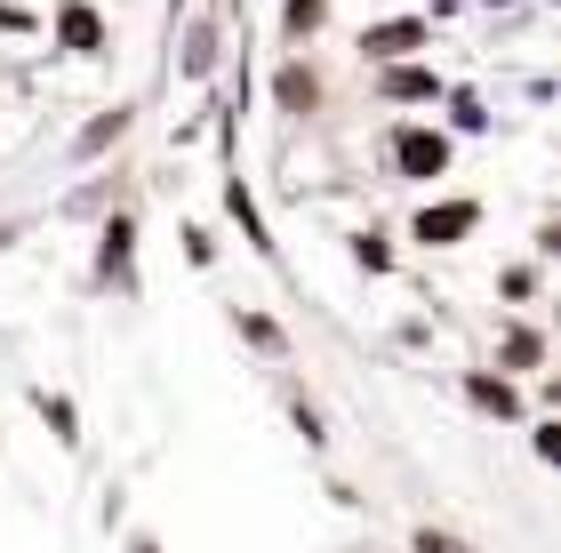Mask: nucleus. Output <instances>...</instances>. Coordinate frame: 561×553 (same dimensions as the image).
<instances>
[{
	"instance_id": "423d86ee",
	"label": "nucleus",
	"mask_w": 561,
	"mask_h": 553,
	"mask_svg": "<svg viewBox=\"0 0 561 553\" xmlns=\"http://www.w3.org/2000/svg\"><path fill=\"white\" fill-rule=\"evenodd\" d=\"M273 113H289V120H313L321 113V72L305 65V48H289V57L273 65Z\"/></svg>"
},
{
	"instance_id": "a211bd4d",
	"label": "nucleus",
	"mask_w": 561,
	"mask_h": 553,
	"mask_svg": "<svg viewBox=\"0 0 561 553\" xmlns=\"http://www.w3.org/2000/svg\"><path fill=\"white\" fill-rule=\"evenodd\" d=\"M185 257H193V265H217V241H209V224H185Z\"/></svg>"
},
{
	"instance_id": "9b49d317",
	"label": "nucleus",
	"mask_w": 561,
	"mask_h": 553,
	"mask_svg": "<svg viewBox=\"0 0 561 553\" xmlns=\"http://www.w3.org/2000/svg\"><path fill=\"white\" fill-rule=\"evenodd\" d=\"M129 129H137V105H105V113H96L81 137H72V169H81V161H96V153H113V145L129 137Z\"/></svg>"
},
{
	"instance_id": "9d476101",
	"label": "nucleus",
	"mask_w": 561,
	"mask_h": 553,
	"mask_svg": "<svg viewBox=\"0 0 561 553\" xmlns=\"http://www.w3.org/2000/svg\"><path fill=\"white\" fill-rule=\"evenodd\" d=\"M217 48H225V16L209 9V16H193V24H185V57H176V81H209V72H217Z\"/></svg>"
},
{
	"instance_id": "39448f33",
	"label": "nucleus",
	"mask_w": 561,
	"mask_h": 553,
	"mask_svg": "<svg viewBox=\"0 0 561 553\" xmlns=\"http://www.w3.org/2000/svg\"><path fill=\"white\" fill-rule=\"evenodd\" d=\"M425 48H433L425 16H377V24H362V65H401V57H425Z\"/></svg>"
},
{
	"instance_id": "6ab92c4d",
	"label": "nucleus",
	"mask_w": 561,
	"mask_h": 553,
	"mask_svg": "<svg viewBox=\"0 0 561 553\" xmlns=\"http://www.w3.org/2000/svg\"><path fill=\"white\" fill-rule=\"evenodd\" d=\"M449 105H457L449 120H457V129H466V137H473V129H490V113H481V105H473V96H449Z\"/></svg>"
},
{
	"instance_id": "f03ea898",
	"label": "nucleus",
	"mask_w": 561,
	"mask_h": 553,
	"mask_svg": "<svg viewBox=\"0 0 561 553\" xmlns=\"http://www.w3.org/2000/svg\"><path fill=\"white\" fill-rule=\"evenodd\" d=\"M96 281L121 289V297H137V209H113L105 224H96Z\"/></svg>"
},
{
	"instance_id": "6e6552de",
	"label": "nucleus",
	"mask_w": 561,
	"mask_h": 553,
	"mask_svg": "<svg viewBox=\"0 0 561 553\" xmlns=\"http://www.w3.org/2000/svg\"><path fill=\"white\" fill-rule=\"evenodd\" d=\"M466 410L473 417H497V425H522L529 401H522V385L505 369H466Z\"/></svg>"
},
{
	"instance_id": "f257e3e1",
	"label": "nucleus",
	"mask_w": 561,
	"mask_h": 553,
	"mask_svg": "<svg viewBox=\"0 0 561 553\" xmlns=\"http://www.w3.org/2000/svg\"><path fill=\"white\" fill-rule=\"evenodd\" d=\"M386 161L401 185H442L457 169V137L442 129V120H393L386 129Z\"/></svg>"
},
{
	"instance_id": "aec40b11",
	"label": "nucleus",
	"mask_w": 561,
	"mask_h": 553,
	"mask_svg": "<svg viewBox=\"0 0 561 553\" xmlns=\"http://www.w3.org/2000/svg\"><path fill=\"white\" fill-rule=\"evenodd\" d=\"M9 241H16V224H0V249H9Z\"/></svg>"
},
{
	"instance_id": "ddd939ff",
	"label": "nucleus",
	"mask_w": 561,
	"mask_h": 553,
	"mask_svg": "<svg viewBox=\"0 0 561 553\" xmlns=\"http://www.w3.org/2000/svg\"><path fill=\"white\" fill-rule=\"evenodd\" d=\"M337 0H280V48H305V41H321V24Z\"/></svg>"
},
{
	"instance_id": "f3484780",
	"label": "nucleus",
	"mask_w": 561,
	"mask_h": 553,
	"mask_svg": "<svg viewBox=\"0 0 561 553\" xmlns=\"http://www.w3.org/2000/svg\"><path fill=\"white\" fill-rule=\"evenodd\" d=\"M410 545H417V553H473L466 538H449V530H433V521H425V530H417Z\"/></svg>"
},
{
	"instance_id": "0eeeda50",
	"label": "nucleus",
	"mask_w": 561,
	"mask_h": 553,
	"mask_svg": "<svg viewBox=\"0 0 561 553\" xmlns=\"http://www.w3.org/2000/svg\"><path fill=\"white\" fill-rule=\"evenodd\" d=\"M377 96H386V105H442V96H449V81H442L433 65L401 57V65H377Z\"/></svg>"
},
{
	"instance_id": "20e7f679",
	"label": "nucleus",
	"mask_w": 561,
	"mask_h": 553,
	"mask_svg": "<svg viewBox=\"0 0 561 553\" xmlns=\"http://www.w3.org/2000/svg\"><path fill=\"white\" fill-rule=\"evenodd\" d=\"M48 41H57L65 57H105V48H113V16L96 9V0H57V16H48Z\"/></svg>"
},
{
	"instance_id": "4468645a",
	"label": "nucleus",
	"mask_w": 561,
	"mask_h": 553,
	"mask_svg": "<svg viewBox=\"0 0 561 553\" xmlns=\"http://www.w3.org/2000/svg\"><path fill=\"white\" fill-rule=\"evenodd\" d=\"M33 401H41V417L57 425V441H65V449H81V410H72L65 393H33Z\"/></svg>"
},
{
	"instance_id": "dca6fc26",
	"label": "nucleus",
	"mask_w": 561,
	"mask_h": 553,
	"mask_svg": "<svg viewBox=\"0 0 561 553\" xmlns=\"http://www.w3.org/2000/svg\"><path fill=\"white\" fill-rule=\"evenodd\" d=\"M233 330L257 345V354H280V345H289V337H280V321H265V313H233Z\"/></svg>"
},
{
	"instance_id": "1a4fd4ad",
	"label": "nucleus",
	"mask_w": 561,
	"mask_h": 553,
	"mask_svg": "<svg viewBox=\"0 0 561 553\" xmlns=\"http://www.w3.org/2000/svg\"><path fill=\"white\" fill-rule=\"evenodd\" d=\"M225 217L241 224V241L257 249V257H273V224H265V209H257V193H249L241 169H225Z\"/></svg>"
},
{
	"instance_id": "7ed1b4c3",
	"label": "nucleus",
	"mask_w": 561,
	"mask_h": 553,
	"mask_svg": "<svg viewBox=\"0 0 561 553\" xmlns=\"http://www.w3.org/2000/svg\"><path fill=\"white\" fill-rule=\"evenodd\" d=\"M481 233V200L473 193H449V200H425V209L410 217V241L417 249H457Z\"/></svg>"
},
{
	"instance_id": "2eb2a0df",
	"label": "nucleus",
	"mask_w": 561,
	"mask_h": 553,
	"mask_svg": "<svg viewBox=\"0 0 561 553\" xmlns=\"http://www.w3.org/2000/svg\"><path fill=\"white\" fill-rule=\"evenodd\" d=\"M353 265L362 273H393V241L386 233H353Z\"/></svg>"
},
{
	"instance_id": "f8f14e48",
	"label": "nucleus",
	"mask_w": 561,
	"mask_h": 553,
	"mask_svg": "<svg viewBox=\"0 0 561 553\" xmlns=\"http://www.w3.org/2000/svg\"><path fill=\"white\" fill-rule=\"evenodd\" d=\"M497 369H505V377H529V369H546V330L514 321V330L497 337Z\"/></svg>"
}]
</instances>
